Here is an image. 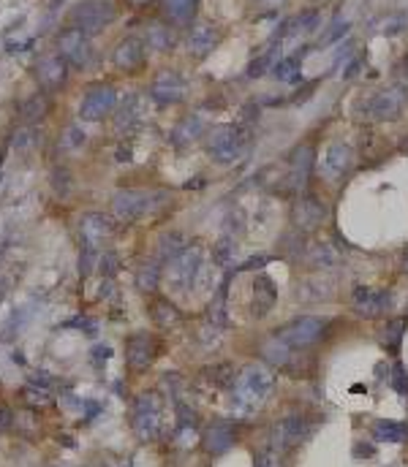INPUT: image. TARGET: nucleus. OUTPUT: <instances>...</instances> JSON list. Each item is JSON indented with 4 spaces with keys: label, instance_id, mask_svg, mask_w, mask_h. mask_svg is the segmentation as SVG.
Segmentation results:
<instances>
[{
    "label": "nucleus",
    "instance_id": "nucleus-1",
    "mask_svg": "<svg viewBox=\"0 0 408 467\" xmlns=\"http://www.w3.org/2000/svg\"><path fill=\"white\" fill-rule=\"evenodd\" d=\"M270 389H272V377L264 367L259 364L245 367L234 380V405L240 410H253L267 400Z\"/></svg>",
    "mask_w": 408,
    "mask_h": 467
},
{
    "label": "nucleus",
    "instance_id": "nucleus-2",
    "mask_svg": "<svg viewBox=\"0 0 408 467\" xmlns=\"http://www.w3.org/2000/svg\"><path fill=\"white\" fill-rule=\"evenodd\" d=\"M166 193L163 190H120L112 201V210L115 215L123 220H133L139 215H147V212H156L166 204Z\"/></svg>",
    "mask_w": 408,
    "mask_h": 467
},
{
    "label": "nucleus",
    "instance_id": "nucleus-3",
    "mask_svg": "<svg viewBox=\"0 0 408 467\" xmlns=\"http://www.w3.org/2000/svg\"><path fill=\"white\" fill-rule=\"evenodd\" d=\"M248 150V133L240 125H220L210 133V144L207 153L218 163H234L237 158Z\"/></svg>",
    "mask_w": 408,
    "mask_h": 467
},
{
    "label": "nucleus",
    "instance_id": "nucleus-4",
    "mask_svg": "<svg viewBox=\"0 0 408 467\" xmlns=\"http://www.w3.org/2000/svg\"><path fill=\"white\" fill-rule=\"evenodd\" d=\"M324 329H327V318H318V315H302V318H294V321H288L286 326H281L278 332H275V337L286 343L291 350H302V348H311L321 340V334H324Z\"/></svg>",
    "mask_w": 408,
    "mask_h": 467
},
{
    "label": "nucleus",
    "instance_id": "nucleus-5",
    "mask_svg": "<svg viewBox=\"0 0 408 467\" xmlns=\"http://www.w3.org/2000/svg\"><path fill=\"white\" fill-rule=\"evenodd\" d=\"M117 11L109 0H82L71 8V28H79L82 33H98L115 22Z\"/></svg>",
    "mask_w": 408,
    "mask_h": 467
},
{
    "label": "nucleus",
    "instance_id": "nucleus-6",
    "mask_svg": "<svg viewBox=\"0 0 408 467\" xmlns=\"http://www.w3.org/2000/svg\"><path fill=\"white\" fill-rule=\"evenodd\" d=\"M117 106V93L112 85H95L79 101V117L85 123H98L106 114H112Z\"/></svg>",
    "mask_w": 408,
    "mask_h": 467
},
{
    "label": "nucleus",
    "instance_id": "nucleus-7",
    "mask_svg": "<svg viewBox=\"0 0 408 467\" xmlns=\"http://www.w3.org/2000/svg\"><path fill=\"white\" fill-rule=\"evenodd\" d=\"M58 55H63L68 65H76V68H85L93 60V44H90V35L82 33L79 28H68L58 35Z\"/></svg>",
    "mask_w": 408,
    "mask_h": 467
},
{
    "label": "nucleus",
    "instance_id": "nucleus-8",
    "mask_svg": "<svg viewBox=\"0 0 408 467\" xmlns=\"http://www.w3.org/2000/svg\"><path fill=\"white\" fill-rule=\"evenodd\" d=\"M351 307L362 318H381L392 310V294L389 291H376L370 285H357L351 294Z\"/></svg>",
    "mask_w": 408,
    "mask_h": 467
},
{
    "label": "nucleus",
    "instance_id": "nucleus-9",
    "mask_svg": "<svg viewBox=\"0 0 408 467\" xmlns=\"http://www.w3.org/2000/svg\"><path fill=\"white\" fill-rule=\"evenodd\" d=\"M311 421L305 418V416H300V413H291V416H286L281 418L278 424H275V430H272V445L278 448V451H291V448H297L305 437L311 435Z\"/></svg>",
    "mask_w": 408,
    "mask_h": 467
},
{
    "label": "nucleus",
    "instance_id": "nucleus-10",
    "mask_svg": "<svg viewBox=\"0 0 408 467\" xmlns=\"http://www.w3.org/2000/svg\"><path fill=\"white\" fill-rule=\"evenodd\" d=\"M150 98L158 106H169L186 98V79L177 71H161L153 85H150Z\"/></svg>",
    "mask_w": 408,
    "mask_h": 467
},
{
    "label": "nucleus",
    "instance_id": "nucleus-11",
    "mask_svg": "<svg viewBox=\"0 0 408 467\" xmlns=\"http://www.w3.org/2000/svg\"><path fill=\"white\" fill-rule=\"evenodd\" d=\"M403 106H406V90L403 87H386V90H381L370 98L368 112H370L373 120L389 123L403 112Z\"/></svg>",
    "mask_w": 408,
    "mask_h": 467
},
{
    "label": "nucleus",
    "instance_id": "nucleus-12",
    "mask_svg": "<svg viewBox=\"0 0 408 467\" xmlns=\"http://www.w3.org/2000/svg\"><path fill=\"white\" fill-rule=\"evenodd\" d=\"M291 220H294V228L302 231V234L316 231V228L327 220V204L318 201V198H313V196H302V198L294 204Z\"/></svg>",
    "mask_w": 408,
    "mask_h": 467
},
{
    "label": "nucleus",
    "instance_id": "nucleus-13",
    "mask_svg": "<svg viewBox=\"0 0 408 467\" xmlns=\"http://www.w3.org/2000/svg\"><path fill=\"white\" fill-rule=\"evenodd\" d=\"M35 79L47 90L63 87L65 79H68V62H65L63 55H44L41 60L35 62Z\"/></svg>",
    "mask_w": 408,
    "mask_h": 467
},
{
    "label": "nucleus",
    "instance_id": "nucleus-14",
    "mask_svg": "<svg viewBox=\"0 0 408 467\" xmlns=\"http://www.w3.org/2000/svg\"><path fill=\"white\" fill-rule=\"evenodd\" d=\"M172 264V280L177 282L180 288H190L199 269H202V250L199 248H186Z\"/></svg>",
    "mask_w": 408,
    "mask_h": 467
},
{
    "label": "nucleus",
    "instance_id": "nucleus-15",
    "mask_svg": "<svg viewBox=\"0 0 408 467\" xmlns=\"http://www.w3.org/2000/svg\"><path fill=\"white\" fill-rule=\"evenodd\" d=\"M313 166H316V150L311 144H302L291 153V160H288V180H291V187L302 190L308 185L311 174H313Z\"/></svg>",
    "mask_w": 408,
    "mask_h": 467
},
{
    "label": "nucleus",
    "instance_id": "nucleus-16",
    "mask_svg": "<svg viewBox=\"0 0 408 467\" xmlns=\"http://www.w3.org/2000/svg\"><path fill=\"white\" fill-rule=\"evenodd\" d=\"M351 163H354L351 147L338 142V144H329V147H327L324 160H321V171H324L329 180H338V177H343L345 171L351 169Z\"/></svg>",
    "mask_w": 408,
    "mask_h": 467
},
{
    "label": "nucleus",
    "instance_id": "nucleus-17",
    "mask_svg": "<svg viewBox=\"0 0 408 467\" xmlns=\"http://www.w3.org/2000/svg\"><path fill=\"white\" fill-rule=\"evenodd\" d=\"M112 62L120 68V71H136L142 62H145V41L139 38H123L112 55Z\"/></svg>",
    "mask_w": 408,
    "mask_h": 467
},
{
    "label": "nucleus",
    "instance_id": "nucleus-18",
    "mask_svg": "<svg viewBox=\"0 0 408 467\" xmlns=\"http://www.w3.org/2000/svg\"><path fill=\"white\" fill-rule=\"evenodd\" d=\"M218 28L215 25H207V22H202V25H196L188 35V52L193 58H207L215 46H218Z\"/></svg>",
    "mask_w": 408,
    "mask_h": 467
},
{
    "label": "nucleus",
    "instance_id": "nucleus-19",
    "mask_svg": "<svg viewBox=\"0 0 408 467\" xmlns=\"http://www.w3.org/2000/svg\"><path fill=\"white\" fill-rule=\"evenodd\" d=\"M82 234H85V242L95 248L98 242H104L106 237L115 234V220L104 212H90L82 218Z\"/></svg>",
    "mask_w": 408,
    "mask_h": 467
},
{
    "label": "nucleus",
    "instance_id": "nucleus-20",
    "mask_svg": "<svg viewBox=\"0 0 408 467\" xmlns=\"http://www.w3.org/2000/svg\"><path fill=\"white\" fill-rule=\"evenodd\" d=\"M133 427L142 437H153L158 430V405L156 397H142L136 402V410H133Z\"/></svg>",
    "mask_w": 408,
    "mask_h": 467
},
{
    "label": "nucleus",
    "instance_id": "nucleus-21",
    "mask_svg": "<svg viewBox=\"0 0 408 467\" xmlns=\"http://www.w3.org/2000/svg\"><path fill=\"white\" fill-rule=\"evenodd\" d=\"M275 299H278V288H275V282L270 280L267 275L259 272L256 280H253V315H256V318L267 315V312L272 310Z\"/></svg>",
    "mask_w": 408,
    "mask_h": 467
},
{
    "label": "nucleus",
    "instance_id": "nucleus-22",
    "mask_svg": "<svg viewBox=\"0 0 408 467\" xmlns=\"http://www.w3.org/2000/svg\"><path fill=\"white\" fill-rule=\"evenodd\" d=\"M128 362L136 370H142L153 362V337L150 334H133L128 340Z\"/></svg>",
    "mask_w": 408,
    "mask_h": 467
},
{
    "label": "nucleus",
    "instance_id": "nucleus-23",
    "mask_svg": "<svg viewBox=\"0 0 408 467\" xmlns=\"http://www.w3.org/2000/svg\"><path fill=\"white\" fill-rule=\"evenodd\" d=\"M302 55H305V52H297V55H291V58L278 60L272 65V76H275L278 82H288V85L302 82Z\"/></svg>",
    "mask_w": 408,
    "mask_h": 467
},
{
    "label": "nucleus",
    "instance_id": "nucleus-24",
    "mask_svg": "<svg viewBox=\"0 0 408 467\" xmlns=\"http://www.w3.org/2000/svg\"><path fill=\"white\" fill-rule=\"evenodd\" d=\"M199 0H163V11L174 25H188L196 17Z\"/></svg>",
    "mask_w": 408,
    "mask_h": 467
},
{
    "label": "nucleus",
    "instance_id": "nucleus-25",
    "mask_svg": "<svg viewBox=\"0 0 408 467\" xmlns=\"http://www.w3.org/2000/svg\"><path fill=\"white\" fill-rule=\"evenodd\" d=\"M373 437L381 440V443H403V440L408 437V424L381 418V421L373 424Z\"/></svg>",
    "mask_w": 408,
    "mask_h": 467
},
{
    "label": "nucleus",
    "instance_id": "nucleus-26",
    "mask_svg": "<svg viewBox=\"0 0 408 467\" xmlns=\"http://www.w3.org/2000/svg\"><path fill=\"white\" fill-rule=\"evenodd\" d=\"M174 31L169 28V25H150L147 33H145V44L150 46V49H158V52H169L172 46H174Z\"/></svg>",
    "mask_w": 408,
    "mask_h": 467
},
{
    "label": "nucleus",
    "instance_id": "nucleus-27",
    "mask_svg": "<svg viewBox=\"0 0 408 467\" xmlns=\"http://www.w3.org/2000/svg\"><path fill=\"white\" fill-rule=\"evenodd\" d=\"M231 443H234V432H231V427L229 424H215L207 437H204V445H207V451H213V454H226L229 448H231Z\"/></svg>",
    "mask_w": 408,
    "mask_h": 467
},
{
    "label": "nucleus",
    "instance_id": "nucleus-28",
    "mask_svg": "<svg viewBox=\"0 0 408 467\" xmlns=\"http://www.w3.org/2000/svg\"><path fill=\"white\" fill-rule=\"evenodd\" d=\"M202 133H204V123H202L199 117H186L183 123L174 128L172 139H174L177 147H186V144H190V142H196Z\"/></svg>",
    "mask_w": 408,
    "mask_h": 467
},
{
    "label": "nucleus",
    "instance_id": "nucleus-29",
    "mask_svg": "<svg viewBox=\"0 0 408 467\" xmlns=\"http://www.w3.org/2000/svg\"><path fill=\"white\" fill-rule=\"evenodd\" d=\"M139 117H142V101H139V95H128L120 106V114H117V130H131L139 123Z\"/></svg>",
    "mask_w": 408,
    "mask_h": 467
},
{
    "label": "nucleus",
    "instance_id": "nucleus-30",
    "mask_svg": "<svg viewBox=\"0 0 408 467\" xmlns=\"http://www.w3.org/2000/svg\"><path fill=\"white\" fill-rule=\"evenodd\" d=\"M183 250H186V237H180V234H174V231L163 234L161 242H158V253H161V258H166V261H174Z\"/></svg>",
    "mask_w": 408,
    "mask_h": 467
},
{
    "label": "nucleus",
    "instance_id": "nucleus-31",
    "mask_svg": "<svg viewBox=\"0 0 408 467\" xmlns=\"http://www.w3.org/2000/svg\"><path fill=\"white\" fill-rule=\"evenodd\" d=\"M288 353H291V348L286 343H281L275 334L261 345V356H264L270 364H286V362H288Z\"/></svg>",
    "mask_w": 408,
    "mask_h": 467
},
{
    "label": "nucleus",
    "instance_id": "nucleus-32",
    "mask_svg": "<svg viewBox=\"0 0 408 467\" xmlns=\"http://www.w3.org/2000/svg\"><path fill=\"white\" fill-rule=\"evenodd\" d=\"M406 326H408V318H398V321H386L384 332H381V343L386 348H398L403 334H406Z\"/></svg>",
    "mask_w": 408,
    "mask_h": 467
},
{
    "label": "nucleus",
    "instance_id": "nucleus-33",
    "mask_svg": "<svg viewBox=\"0 0 408 467\" xmlns=\"http://www.w3.org/2000/svg\"><path fill=\"white\" fill-rule=\"evenodd\" d=\"M311 261H313L316 266H321V269H329V266H338L341 264V253L332 248V245H316L311 250Z\"/></svg>",
    "mask_w": 408,
    "mask_h": 467
},
{
    "label": "nucleus",
    "instance_id": "nucleus-34",
    "mask_svg": "<svg viewBox=\"0 0 408 467\" xmlns=\"http://www.w3.org/2000/svg\"><path fill=\"white\" fill-rule=\"evenodd\" d=\"M47 114V98L44 95H33L22 103V117L25 123H38Z\"/></svg>",
    "mask_w": 408,
    "mask_h": 467
},
{
    "label": "nucleus",
    "instance_id": "nucleus-35",
    "mask_svg": "<svg viewBox=\"0 0 408 467\" xmlns=\"http://www.w3.org/2000/svg\"><path fill=\"white\" fill-rule=\"evenodd\" d=\"M136 282H139L142 291H156V285H158V264L156 261H147V264L139 269Z\"/></svg>",
    "mask_w": 408,
    "mask_h": 467
},
{
    "label": "nucleus",
    "instance_id": "nucleus-36",
    "mask_svg": "<svg viewBox=\"0 0 408 467\" xmlns=\"http://www.w3.org/2000/svg\"><path fill=\"white\" fill-rule=\"evenodd\" d=\"M348 31H351V22H345V19H343V22H341V19H338V22H332V28L324 33V38L318 41V46H329V44L341 41V38H343Z\"/></svg>",
    "mask_w": 408,
    "mask_h": 467
},
{
    "label": "nucleus",
    "instance_id": "nucleus-37",
    "mask_svg": "<svg viewBox=\"0 0 408 467\" xmlns=\"http://www.w3.org/2000/svg\"><path fill=\"white\" fill-rule=\"evenodd\" d=\"M406 25H408L406 14H389V17L384 19L381 33H384V35H400V33L406 31Z\"/></svg>",
    "mask_w": 408,
    "mask_h": 467
},
{
    "label": "nucleus",
    "instance_id": "nucleus-38",
    "mask_svg": "<svg viewBox=\"0 0 408 467\" xmlns=\"http://www.w3.org/2000/svg\"><path fill=\"white\" fill-rule=\"evenodd\" d=\"M272 58H275V49H270V52L259 55V58H256V60L248 65V76H251V79H259V76H261V74H264V71L272 65Z\"/></svg>",
    "mask_w": 408,
    "mask_h": 467
},
{
    "label": "nucleus",
    "instance_id": "nucleus-39",
    "mask_svg": "<svg viewBox=\"0 0 408 467\" xmlns=\"http://www.w3.org/2000/svg\"><path fill=\"white\" fill-rule=\"evenodd\" d=\"M392 389H395L400 397L408 394V370L403 364H395V367H392Z\"/></svg>",
    "mask_w": 408,
    "mask_h": 467
},
{
    "label": "nucleus",
    "instance_id": "nucleus-40",
    "mask_svg": "<svg viewBox=\"0 0 408 467\" xmlns=\"http://www.w3.org/2000/svg\"><path fill=\"white\" fill-rule=\"evenodd\" d=\"M234 253H237V245H234L231 239H223L218 248H215V258H218V264L226 266V264H231V261H234Z\"/></svg>",
    "mask_w": 408,
    "mask_h": 467
},
{
    "label": "nucleus",
    "instance_id": "nucleus-41",
    "mask_svg": "<svg viewBox=\"0 0 408 467\" xmlns=\"http://www.w3.org/2000/svg\"><path fill=\"white\" fill-rule=\"evenodd\" d=\"M316 25H318V14H316V11H305V14H300V17L294 19V31L311 33L316 31Z\"/></svg>",
    "mask_w": 408,
    "mask_h": 467
},
{
    "label": "nucleus",
    "instance_id": "nucleus-42",
    "mask_svg": "<svg viewBox=\"0 0 408 467\" xmlns=\"http://www.w3.org/2000/svg\"><path fill=\"white\" fill-rule=\"evenodd\" d=\"M156 312H158V321H161V323H169V321H174V318H177V312H174V307H169L166 302H161Z\"/></svg>",
    "mask_w": 408,
    "mask_h": 467
},
{
    "label": "nucleus",
    "instance_id": "nucleus-43",
    "mask_svg": "<svg viewBox=\"0 0 408 467\" xmlns=\"http://www.w3.org/2000/svg\"><path fill=\"white\" fill-rule=\"evenodd\" d=\"M373 454H376V448H373L370 443H357V445H354V457H357V459H370Z\"/></svg>",
    "mask_w": 408,
    "mask_h": 467
},
{
    "label": "nucleus",
    "instance_id": "nucleus-44",
    "mask_svg": "<svg viewBox=\"0 0 408 467\" xmlns=\"http://www.w3.org/2000/svg\"><path fill=\"white\" fill-rule=\"evenodd\" d=\"M115 264H117V261H115V255H112V253H104V258H101V269H104V275H106V278H112Z\"/></svg>",
    "mask_w": 408,
    "mask_h": 467
},
{
    "label": "nucleus",
    "instance_id": "nucleus-45",
    "mask_svg": "<svg viewBox=\"0 0 408 467\" xmlns=\"http://www.w3.org/2000/svg\"><path fill=\"white\" fill-rule=\"evenodd\" d=\"M267 264H270L267 255H253V258H248V261L243 264V269H261V266H267Z\"/></svg>",
    "mask_w": 408,
    "mask_h": 467
},
{
    "label": "nucleus",
    "instance_id": "nucleus-46",
    "mask_svg": "<svg viewBox=\"0 0 408 467\" xmlns=\"http://www.w3.org/2000/svg\"><path fill=\"white\" fill-rule=\"evenodd\" d=\"M68 142H71L68 147H79V144H85V133H82L79 128H71V130H68Z\"/></svg>",
    "mask_w": 408,
    "mask_h": 467
},
{
    "label": "nucleus",
    "instance_id": "nucleus-47",
    "mask_svg": "<svg viewBox=\"0 0 408 467\" xmlns=\"http://www.w3.org/2000/svg\"><path fill=\"white\" fill-rule=\"evenodd\" d=\"M359 68H362V60H354L343 71V79H351V76H357V71H359Z\"/></svg>",
    "mask_w": 408,
    "mask_h": 467
},
{
    "label": "nucleus",
    "instance_id": "nucleus-48",
    "mask_svg": "<svg viewBox=\"0 0 408 467\" xmlns=\"http://www.w3.org/2000/svg\"><path fill=\"white\" fill-rule=\"evenodd\" d=\"M256 467H272V459H270L267 454H261V457L256 459Z\"/></svg>",
    "mask_w": 408,
    "mask_h": 467
},
{
    "label": "nucleus",
    "instance_id": "nucleus-49",
    "mask_svg": "<svg viewBox=\"0 0 408 467\" xmlns=\"http://www.w3.org/2000/svg\"><path fill=\"white\" fill-rule=\"evenodd\" d=\"M131 6H136V8H142V6H147V3H153V0H128Z\"/></svg>",
    "mask_w": 408,
    "mask_h": 467
},
{
    "label": "nucleus",
    "instance_id": "nucleus-50",
    "mask_svg": "<svg viewBox=\"0 0 408 467\" xmlns=\"http://www.w3.org/2000/svg\"><path fill=\"white\" fill-rule=\"evenodd\" d=\"M403 264H406V269H408V250H406V261H403Z\"/></svg>",
    "mask_w": 408,
    "mask_h": 467
}]
</instances>
